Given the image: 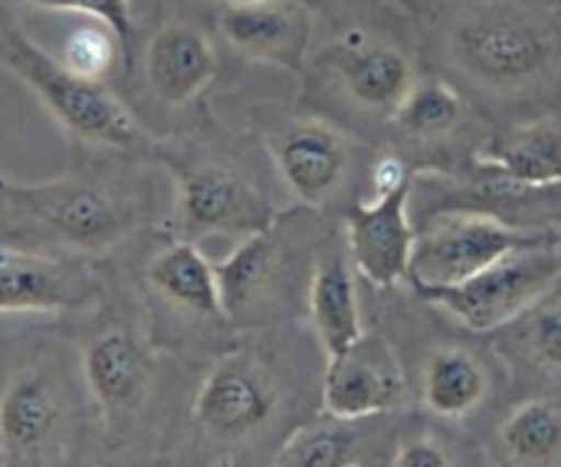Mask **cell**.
Returning a JSON list of instances; mask_svg holds the SVG:
<instances>
[{
    "mask_svg": "<svg viewBox=\"0 0 561 467\" xmlns=\"http://www.w3.org/2000/svg\"><path fill=\"white\" fill-rule=\"evenodd\" d=\"M317 358L325 352L314 332L300 336V319L240 332L193 390L182 456L209 465L273 459L280 440L320 410Z\"/></svg>",
    "mask_w": 561,
    "mask_h": 467,
    "instance_id": "6da1fadb",
    "label": "cell"
},
{
    "mask_svg": "<svg viewBox=\"0 0 561 467\" xmlns=\"http://www.w3.org/2000/svg\"><path fill=\"white\" fill-rule=\"evenodd\" d=\"M72 149V163L56 179L25 185L0 174V240L105 261L158 231L174 187L163 182L158 160L80 143Z\"/></svg>",
    "mask_w": 561,
    "mask_h": 467,
    "instance_id": "7a4b0ae2",
    "label": "cell"
},
{
    "mask_svg": "<svg viewBox=\"0 0 561 467\" xmlns=\"http://www.w3.org/2000/svg\"><path fill=\"white\" fill-rule=\"evenodd\" d=\"M105 456L75 338L28 327L0 338V465H80Z\"/></svg>",
    "mask_w": 561,
    "mask_h": 467,
    "instance_id": "3957f363",
    "label": "cell"
},
{
    "mask_svg": "<svg viewBox=\"0 0 561 467\" xmlns=\"http://www.w3.org/2000/svg\"><path fill=\"white\" fill-rule=\"evenodd\" d=\"M154 157L174 185L165 229L202 245L209 237H248L280 212L270 163L256 132L234 136L202 110L187 132L158 138Z\"/></svg>",
    "mask_w": 561,
    "mask_h": 467,
    "instance_id": "277c9868",
    "label": "cell"
},
{
    "mask_svg": "<svg viewBox=\"0 0 561 467\" xmlns=\"http://www.w3.org/2000/svg\"><path fill=\"white\" fill-rule=\"evenodd\" d=\"M64 327L75 338L102 423L105 456L138 454L154 432L165 349L154 341L135 281L111 270L105 294ZM160 437V434H158Z\"/></svg>",
    "mask_w": 561,
    "mask_h": 467,
    "instance_id": "5b68a950",
    "label": "cell"
},
{
    "mask_svg": "<svg viewBox=\"0 0 561 467\" xmlns=\"http://www.w3.org/2000/svg\"><path fill=\"white\" fill-rule=\"evenodd\" d=\"M333 229L331 214L298 203L215 261L224 311L237 332L306 319L311 276Z\"/></svg>",
    "mask_w": 561,
    "mask_h": 467,
    "instance_id": "8992f818",
    "label": "cell"
},
{
    "mask_svg": "<svg viewBox=\"0 0 561 467\" xmlns=\"http://www.w3.org/2000/svg\"><path fill=\"white\" fill-rule=\"evenodd\" d=\"M446 56L462 91L526 102L561 91V34L550 20L512 3H484L449 31Z\"/></svg>",
    "mask_w": 561,
    "mask_h": 467,
    "instance_id": "52a82bcc",
    "label": "cell"
},
{
    "mask_svg": "<svg viewBox=\"0 0 561 467\" xmlns=\"http://www.w3.org/2000/svg\"><path fill=\"white\" fill-rule=\"evenodd\" d=\"M0 69L12 72L56 125L80 147L111 149V152L154 157L158 136L133 116L122 96L107 83L89 80L64 67L31 39L14 12L0 3ZM158 160V157H154Z\"/></svg>",
    "mask_w": 561,
    "mask_h": 467,
    "instance_id": "ba28073f",
    "label": "cell"
},
{
    "mask_svg": "<svg viewBox=\"0 0 561 467\" xmlns=\"http://www.w3.org/2000/svg\"><path fill=\"white\" fill-rule=\"evenodd\" d=\"M135 289L154 341L165 352L218 355L240 336L224 311L215 261L169 229L149 243Z\"/></svg>",
    "mask_w": 561,
    "mask_h": 467,
    "instance_id": "9c48e42d",
    "label": "cell"
},
{
    "mask_svg": "<svg viewBox=\"0 0 561 467\" xmlns=\"http://www.w3.org/2000/svg\"><path fill=\"white\" fill-rule=\"evenodd\" d=\"M253 132L278 185L298 203L333 214L360 198V176L366 185L369 165H360L364 143L347 127L317 110L264 105L253 110Z\"/></svg>",
    "mask_w": 561,
    "mask_h": 467,
    "instance_id": "30bf717a",
    "label": "cell"
},
{
    "mask_svg": "<svg viewBox=\"0 0 561 467\" xmlns=\"http://www.w3.org/2000/svg\"><path fill=\"white\" fill-rule=\"evenodd\" d=\"M304 74L311 110H322L350 132L355 121L386 132L388 119L419 80L413 56L364 25H350L328 42Z\"/></svg>",
    "mask_w": 561,
    "mask_h": 467,
    "instance_id": "8fae6325",
    "label": "cell"
},
{
    "mask_svg": "<svg viewBox=\"0 0 561 467\" xmlns=\"http://www.w3.org/2000/svg\"><path fill=\"white\" fill-rule=\"evenodd\" d=\"M438 212H477L512 229L556 231L561 229V182H523L473 157L449 171H413V225Z\"/></svg>",
    "mask_w": 561,
    "mask_h": 467,
    "instance_id": "7c38bea8",
    "label": "cell"
},
{
    "mask_svg": "<svg viewBox=\"0 0 561 467\" xmlns=\"http://www.w3.org/2000/svg\"><path fill=\"white\" fill-rule=\"evenodd\" d=\"M559 278L561 256L553 234L548 240L510 250L466 281L451 287L413 289V292L421 303L440 308L466 330L477 336H493L495 330L515 322L528 305L537 303Z\"/></svg>",
    "mask_w": 561,
    "mask_h": 467,
    "instance_id": "4fadbf2b",
    "label": "cell"
},
{
    "mask_svg": "<svg viewBox=\"0 0 561 467\" xmlns=\"http://www.w3.org/2000/svg\"><path fill=\"white\" fill-rule=\"evenodd\" d=\"M482 110L466 91L440 74H427L413 83L386 125L388 143L402 154L413 171H449L466 163L484 143L479 136Z\"/></svg>",
    "mask_w": 561,
    "mask_h": 467,
    "instance_id": "5bb4252c",
    "label": "cell"
},
{
    "mask_svg": "<svg viewBox=\"0 0 561 467\" xmlns=\"http://www.w3.org/2000/svg\"><path fill=\"white\" fill-rule=\"evenodd\" d=\"M553 234L512 229L477 212H438L415 225L408 283L410 289L451 287L477 276L510 250Z\"/></svg>",
    "mask_w": 561,
    "mask_h": 467,
    "instance_id": "9a60e30c",
    "label": "cell"
},
{
    "mask_svg": "<svg viewBox=\"0 0 561 467\" xmlns=\"http://www.w3.org/2000/svg\"><path fill=\"white\" fill-rule=\"evenodd\" d=\"M105 261L0 240V314H83L105 294Z\"/></svg>",
    "mask_w": 561,
    "mask_h": 467,
    "instance_id": "2e32d148",
    "label": "cell"
},
{
    "mask_svg": "<svg viewBox=\"0 0 561 467\" xmlns=\"http://www.w3.org/2000/svg\"><path fill=\"white\" fill-rule=\"evenodd\" d=\"M138 67L149 100L174 113L204 107L224 72L213 34L191 20L160 23L144 52H138L135 69Z\"/></svg>",
    "mask_w": 561,
    "mask_h": 467,
    "instance_id": "e0dca14e",
    "label": "cell"
},
{
    "mask_svg": "<svg viewBox=\"0 0 561 467\" xmlns=\"http://www.w3.org/2000/svg\"><path fill=\"white\" fill-rule=\"evenodd\" d=\"M215 34L240 61L304 74L314 42V9L300 0L220 3Z\"/></svg>",
    "mask_w": 561,
    "mask_h": 467,
    "instance_id": "ac0fdd59",
    "label": "cell"
},
{
    "mask_svg": "<svg viewBox=\"0 0 561 467\" xmlns=\"http://www.w3.org/2000/svg\"><path fill=\"white\" fill-rule=\"evenodd\" d=\"M408 383L391 343L366 330L353 347L325 358L320 380V410L339 418L391 416L404 405Z\"/></svg>",
    "mask_w": 561,
    "mask_h": 467,
    "instance_id": "d6986e66",
    "label": "cell"
},
{
    "mask_svg": "<svg viewBox=\"0 0 561 467\" xmlns=\"http://www.w3.org/2000/svg\"><path fill=\"white\" fill-rule=\"evenodd\" d=\"M342 231L355 272L377 292L408 283L415 225L410 187L371 198H355L342 212Z\"/></svg>",
    "mask_w": 561,
    "mask_h": 467,
    "instance_id": "ffe728a7",
    "label": "cell"
},
{
    "mask_svg": "<svg viewBox=\"0 0 561 467\" xmlns=\"http://www.w3.org/2000/svg\"><path fill=\"white\" fill-rule=\"evenodd\" d=\"M397 412L375 418H339L317 410L280 440L270 465L355 467L391 465L397 445Z\"/></svg>",
    "mask_w": 561,
    "mask_h": 467,
    "instance_id": "44dd1931",
    "label": "cell"
},
{
    "mask_svg": "<svg viewBox=\"0 0 561 467\" xmlns=\"http://www.w3.org/2000/svg\"><path fill=\"white\" fill-rule=\"evenodd\" d=\"M355 276L358 272L350 261L344 231L342 225H336L317 259L309 297H306V322L325 358L344 352L366 332Z\"/></svg>",
    "mask_w": 561,
    "mask_h": 467,
    "instance_id": "7402d4cb",
    "label": "cell"
},
{
    "mask_svg": "<svg viewBox=\"0 0 561 467\" xmlns=\"http://www.w3.org/2000/svg\"><path fill=\"white\" fill-rule=\"evenodd\" d=\"M493 390V366L468 343H438L419 372V401L438 421L473 416Z\"/></svg>",
    "mask_w": 561,
    "mask_h": 467,
    "instance_id": "603a6c76",
    "label": "cell"
},
{
    "mask_svg": "<svg viewBox=\"0 0 561 467\" xmlns=\"http://www.w3.org/2000/svg\"><path fill=\"white\" fill-rule=\"evenodd\" d=\"M471 157L523 182H561V125L531 119L499 127Z\"/></svg>",
    "mask_w": 561,
    "mask_h": 467,
    "instance_id": "cb8c5ba5",
    "label": "cell"
},
{
    "mask_svg": "<svg viewBox=\"0 0 561 467\" xmlns=\"http://www.w3.org/2000/svg\"><path fill=\"white\" fill-rule=\"evenodd\" d=\"M495 332L512 361L539 374H561V278L515 322Z\"/></svg>",
    "mask_w": 561,
    "mask_h": 467,
    "instance_id": "d4e9b609",
    "label": "cell"
},
{
    "mask_svg": "<svg viewBox=\"0 0 561 467\" xmlns=\"http://www.w3.org/2000/svg\"><path fill=\"white\" fill-rule=\"evenodd\" d=\"M499 454L512 465H553L561 459V399H526L495 432Z\"/></svg>",
    "mask_w": 561,
    "mask_h": 467,
    "instance_id": "484cf974",
    "label": "cell"
},
{
    "mask_svg": "<svg viewBox=\"0 0 561 467\" xmlns=\"http://www.w3.org/2000/svg\"><path fill=\"white\" fill-rule=\"evenodd\" d=\"M58 61L80 78L107 83L113 74L124 72V45L111 25L85 17V23L64 39Z\"/></svg>",
    "mask_w": 561,
    "mask_h": 467,
    "instance_id": "4316f807",
    "label": "cell"
},
{
    "mask_svg": "<svg viewBox=\"0 0 561 467\" xmlns=\"http://www.w3.org/2000/svg\"><path fill=\"white\" fill-rule=\"evenodd\" d=\"M34 9H47V12H72L83 17L102 20L118 34L124 45V74H133L135 58L140 52L138 42V17H135L133 0H14Z\"/></svg>",
    "mask_w": 561,
    "mask_h": 467,
    "instance_id": "83f0119b",
    "label": "cell"
},
{
    "mask_svg": "<svg viewBox=\"0 0 561 467\" xmlns=\"http://www.w3.org/2000/svg\"><path fill=\"white\" fill-rule=\"evenodd\" d=\"M455 454L449 445L440 443V437L430 432L402 434L399 432L397 445H393L391 465L393 467H446L455 465Z\"/></svg>",
    "mask_w": 561,
    "mask_h": 467,
    "instance_id": "f1b7e54d",
    "label": "cell"
},
{
    "mask_svg": "<svg viewBox=\"0 0 561 467\" xmlns=\"http://www.w3.org/2000/svg\"><path fill=\"white\" fill-rule=\"evenodd\" d=\"M218 3H253V0H218ZM306 7H311L314 12H325L328 9V0H300Z\"/></svg>",
    "mask_w": 561,
    "mask_h": 467,
    "instance_id": "f546056e",
    "label": "cell"
},
{
    "mask_svg": "<svg viewBox=\"0 0 561 467\" xmlns=\"http://www.w3.org/2000/svg\"><path fill=\"white\" fill-rule=\"evenodd\" d=\"M545 7H548L550 17L559 20V23H561V0H545Z\"/></svg>",
    "mask_w": 561,
    "mask_h": 467,
    "instance_id": "4dcf8cb0",
    "label": "cell"
},
{
    "mask_svg": "<svg viewBox=\"0 0 561 467\" xmlns=\"http://www.w3.org/2000/svg\"><path fill=\"white\" fill-rule=\"evenodd\" d=\"M152 3V0H133V9H135V17H140V14L147 12V7Z\"/></svg>",
    "mask_w": 561,
    "mask_h": 467,
    "instance_id": "1f68e13d",
    "label": "cell"
},
{
    "mask_svg": "<svg viewBox=\"0 0 561 467\" xmlns=\"http://www.w3.org/2000/svg\"><path fill=\"white\" fill-rule=\"evenodd\" d=\"M556 248H559V256H561V229L556 231Z\"/></svg>",
    "mask_w": 561,
    "mask_h": 467,
    "instance_id": "d6a6232c",
    "label": "cell"
}]
</instances>
